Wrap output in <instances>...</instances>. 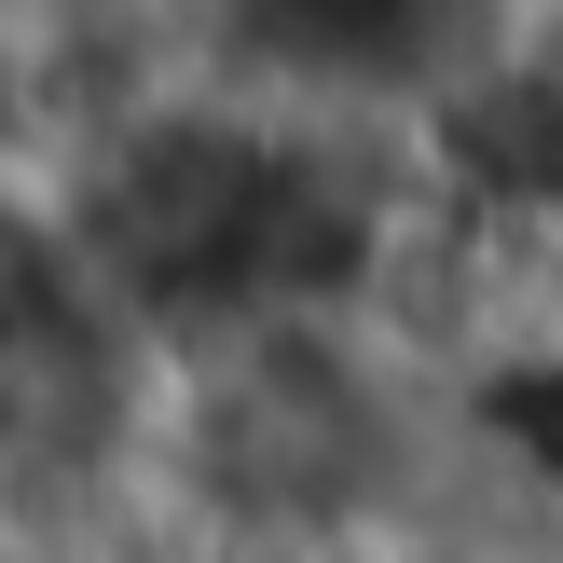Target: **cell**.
I'll return each mask as SVG.
<instances>
[{
	"mask_svg": "<svg viewBox=\"0 0 563 563\" xmlns=\"http://www.w3.org/2000/svg\"><path fill=\"white\" fill-rule=\"evenodd\" d=\"M427 563H563V537H522V522H495V537H440Z\"/></svg>",
	"mask_w": 563,
	"mask_h": 563,
	"instance_id": "6da1fadb",
	"label": "cell"
}]
</instances>
